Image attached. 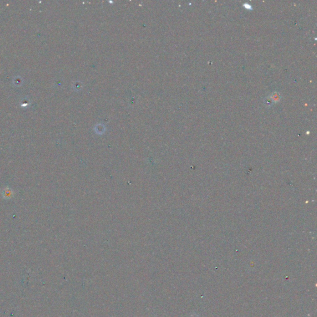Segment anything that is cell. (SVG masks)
<instances>
[{
    "label": "cell",
    "instance_id": "obj_1",
    "mask_svg": "<svg viewBox=\"0 0 317 317\" xmlns=\"http://www.w3.org/2000/svg\"><path fill=\"white\" fill-rule=\"evenodd\" d=\"M3 197L6 200H9L13 197V191L9 187L5 188L2 192Z\"/></svg>",
    "mask_w": 317,
    "mask_h": 317
}]
</instances>
